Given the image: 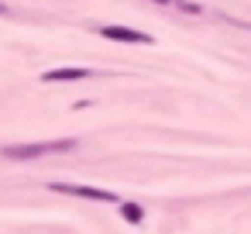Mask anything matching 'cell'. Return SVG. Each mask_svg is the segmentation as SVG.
Segmentation results:
<instances>
[{"label": "cell", "mask_w": 251, "mask_h": 234, "mask_svg": "<svg viewBox=\"0 0 251 234\" xmlns=\"http://www.w3.org/2000/svg\"><path fill=\"white\" fill-rule=\"evenodd\" d=\"M100 35L103 38H114V42H151L145 31H134V28H121V25H110V28H100Z\"/></svg>", "instance_id": "obj_3"}, {"label": "cell", "mask_w": 251, "mask_h": 234, "mask_svg": "<svg viewBox=\"0 0 251 234\" xmlns=\"http://www.w3.org/2000/svg\"><path fill=\"white\" fill-rule=\"evenodd\" d=\"M55 193H69V196H83V200H100V203H114L117 196L110 189H97V186H69V182H52Z\"/></svg>", "instance_id": "obj_2"}, {"label": "cell", "mask_w": 251, "mask_h": 234, "mask_svg": "<svg viewBox=\"0 0 251 234\" xmlns=\"http://www.w3.org/2000/svg\"><path fill=\"white\" fill-rule=\"evenodd\" d=\"M0 11H4V7H0Z\"/></svg>", "instance_id": "obj_7"}, {"label": "cell", "mask_w": 251, "mask_h": 234, "mask_svg": "<svg viewBox=\"0 0 251 234\" xmlns=\"http://www.w3.org/2000/svg\"><path fill=\"white\" fill-rule=\"evenodd\" d=\"M158 4H169V0H158Z\"/></svg>", "instance_id": "obj_6"}, {"label": "cell", "mask_w": 251, "mask_h": 234, "mask_svg": "<svg viewBox=\"0 0 251 234\" xmlns=\"http://www.w3.org/2000/svg\"><path fill=\"white\" fill-rule=\"evenodd\" d=\"M121 213H124V217H127L131 224H138V220L145 217V210H141L138 203H121Z\"/></svg>", "instance_id": "obj_5"}, {"label": "cell", "mask_w": 251, "mask_h": 234, "mask_svg": "<svg viewBox=\"0 0 251 234\" xmlns=\"http://www.w3.org/2000/svg\"><path fill=\"white\" fill-rule=\"evenodd\" d=\"M90 76V69H83V66H66V69H49L42 79L45 83H69V79H86Z\"/></svg>", "instance_id": "obj_4"}, {"label": "cell", "mask_w": 251, "mask_h": 234, "mask_svg": "<svg viewBox=\"0 0 251 234\" xmlns=\"http://www.w3.org/2000/svg\"><path fill=\"white\" fill-rule=\"evenodd\" d=\"M76 141L66 138V141H35V145H11L4 148L7 158H42V155H55V152H73Z\"/></svg>", "instance_id": "obj_1"}]
</instances>
